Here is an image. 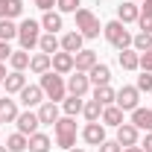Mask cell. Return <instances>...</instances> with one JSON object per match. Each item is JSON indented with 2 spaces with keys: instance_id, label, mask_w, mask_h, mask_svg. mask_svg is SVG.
I'll list each match as a JSON object with an SVG mask.
<instances>
[{
  "instance_id": "cell-4",
  "label": "cell",
  "mask_w": 152,
  "mask_h": 152,
  "mask_svg": "<svg viewBox=\"0 0 152 152\" xmlns=\"http://www.w3.org/2000/svg\"><path fill=\"white\" fill-rule=\"evenodd\" d=\"M41 23L38 20H32V18H26L23 23L18 26V41H20V50H32V47H38V38H41Z\"/></svg>"
},
{
  "instance_id": "cell-2",
  "label": "cell",
  "mask_w": 152,
  "mask_h": 152,
  "mask_svg": "<svg viewBox=\"0 0 152 152\" xmlns=\"http://www.w3.org/2000/svg\"><path fill=\"white\" fill-rule=\"evenodd\" d=\"M102 32H105V38H108V44H111V47H117V50H126V47H132V35H129L126 23H120V20L105 23V26H102Z\"/></svg>"
},
{
  "instance_id": "cell-23",
  "label": "cell",
  "mask_w": 152,
  "mask_h": 152,
  "mask_svg": "<svg viewBox=\"0 0 152 152\" xmlns=\"http://www.w3.org/2000/svg\"><path fill=\"white\" fill-rule=\"evenodd\" d=\"M38 50H41V53H47V56H53V53L61 50V41H58L53 32H44V35L38 38Z\"/></svg>"
},
{
  "instance_id": "cell-29",
  "label": "cell",
  "mask_w": 152,
  "mask_h": 152,
  "mask_svg": "<svg viewBox=\"0 0 152 152\" xmlns=\"http://www.w3.org/2000/svg\"><path fill=\"white\" fill-rule=\"evenodd\" d=\"M41 26H44L47 32H53V35H56L58 29H61V15H58V12H44V18H41Z\"/></svg>"
},
{
  "instance_id": "cell-14",
  "label": "cell",
  "mask_w": 152,
  "mask_h": 152,
  "mask_svg": "<svg viewBox=\"0 0 152 152\" xmlns=\"http://www.w3.org/2000/svg\"><path fill=\"white\" fill-rule=\"evenodd\" d=\"M41 99H44L41 85H26V88L20 91V102H23L26 108H35V105H41Z\"/></svg>"
},
{
  "instance_id": "cell-35",
  "label": "cell",
  "mask_w": 152,
  "mask_h": 152,
  "mask_svg": "<svg viewBox=\"0 0 152 152\" xmlns=\"http://www.w3.org/2000/svg\"><path fill=\"white\" fill-rule=\"evenodd\" d=\"M56 143L67 152V149H73V146H76V134H56Z\"/></svg>"
},
{
  "instance_id": "cell-1",
  "label": "cell",
  "mask_w": 152,
  "mask_h": 152,
  "mask_svg": "<svg viewBox=\"0 0 152 152\" xmlns=\"http://www.w3.org/2000/svg\"><path fill=\"white\" fill-rule=\"evenodd\" d=\"M41 91H44V96L50 102H58V99H64V94H67V82L61 79V73L47 70V73H41Z\"/></svg>"
},
{
  "instance_id": "cell-43",
  "label": "cell",
  "mask_w": 152,
  "mask_h": 152,
  "mask_svg": "<svg viewBox=\"0 0 152 152\" xmlns=\"http://www.w3.org/2000/svg\"><path fill=\"white\" fill-rule=\"evenodd\" d=\"M140 149H143V152H152V132H146L143 143H140Z\"/></svg>"
},
{
  "instance_id": "cell-40",
  "label": "cell",
  "mask_w": 152,
  "mask_h": 152,
  "mask_svg": "<svg viewBox=\"0 0 152 152\" xmlns=\"http://www.w3.org/2000/svg\"><path fill=\"white\" fill-rule=\"evenodd\" d=\"M15 50L9 47V41H0V61H9V56H12Z\"/></svg>"
},
{
  "instance_id": "cell-7",
  "label": "cell",
  "mask_w": 152,
  "mask_h": 152,
  "mask_svg": "<svg viewBox=\"0 0 152 152\" xmlns=\"http://www.w3.org/2000/svg\"><path fill=\"white\" fill-rule=\"evenodd\" d=\"M137 137H140V129L132 126V123H123L117 126V143L126 149V146H137Z\"/></svg>"
},
{
  "instance_id": "cell-24",
  "label": "cell",
  "mask_w": 152,
  "mask_h": 152,
  "mask_svg": "<svg viewBox=\"0 0 152 152\" xmlns=\"http://www.w3.org/2000/svg\"><path fill=\"white\" fill-rule=\"evenodd\" d=\"M38 120H41V123H47V126H56V120H58V105H56V102H44V105L38 108Z\"/></svg>"
},
{
  "instance_id": "cell-32",
  "label": "cell",
  "mask_w": 152,
  "mask_h": 152,
  "mask_svg": "<svg viewBox=\"0 0 152 152\" xmlns=\"http://www.w3.org/2000/svg\"><path fill=\"white\" fill-rule=\"evenodd\" d=\"M149 47H152V35H149V32H137V35H132V50L146 53Z\"/></svg>"
},
{
  "instance_id": "cell-17",
  "label": "cell",
  "mask_w": 152,
  "mask_h": 152,
  "mask_svg": "<svg viewBox=\"0 0 152 152\" xmlns=\"http://www.w3.org/2000/svg\"><path fill=\"white\" fill-rule=\"evenodd\" d=\"M3 85H6V94H20V91L26 88V76H23V70H12V73L3 79Z\"/></svg>"
},
{
  "instance_id": "cell-42",
  "label": "cell",
  "mask_w": 152,
  "mask_h": 152,
  "mask_svg": "<svg viewBox=\"0 0 152 152\" xmlns=\"http://www.w3.org/2000/svg\"><path fill=\"white\" fill-rule=\"evenodd\" d=\"M58 0H35V6L41 9V12H53V6H56Z\"/></svg>"
},
{
  "instance_id": "cell-6",
  "label": "cell",
  "mask_w": 152,
  "mask_h": 152,
  "mask_svg": "<svg viewBox=\"0 0 152 152\" xmlns=\"http://www.w3.org/2000/svg\"><path fill=\"white\" fill-rule=\"evenodd\" d=\"M15 123H18V132H20V134H26V137H29V134H35V132H38V126H41L38 111H29V108H26V111H20Z\"/></svg>"
},
{
  "instance_id": "cell-28",
  "label": "cell",
  "mask_w": 152,
  "mask_h": 152,
  "mask_svg": "<svg viewBox=\"0 0 152 152\" xmlns=\"http://www.w3.org/2000/svg\"><path fill=\"white\" fill-rule=\"evenodd\" d=\"M26 146H29V137L20 134V132H15V134L6 137V149H9V152H23Z\"/></svg>"
},
{
  "instance_id": "cell-5",
  "label": "cell",
  "mask_w": 152,
  "mask_h": 152,
  "mask_svg": "<svg viewBox=\"0 0 152 152\" xmlns=\"http://www.w3.org/2000/svg\"><path fill=\"white\" fill-rule=\"evenodd\" d=\"M137 99H140V91H137L134 85H123V88L117 91L114 105H117V108H123V111H134V108H137Z\"/></svg>"
},
{
  "instance_id": "cell-15",
  "label": "cell",
  "mask_w": 152,
  "mask_h": 152,
  "mask_svg": "<svg viewBox=\"0 0 152 152\" xmlns=\"http://www.w3.org/2000/svg\"><path fill=\"white\" fill-rule=\"evenodd\" d=\"M18 102L9 96H0V123H15L18 120Z\"/></svg>"
},
{
  "instance_id": "cell-47",
  "label": "cell",
  "mask_w": 152,
  "mask_h": 152,
  "mask_svg": "<svg viewBox=\"0 0 152 152\" xmlns=\"http://www.w3.org/2000/svg\"><path fill=\"white\" fill-rule=\"evenodd\" d=\"M67 152H85V149H67Z\"/></svg>"
},
{
  "instance_id": "cell-3",
  "label": "cell",
  "mask_w": 152,
  "mask_h": 152,
  "mask_svg": "<svg viewBox=\"0 0 152 152\" xmlns=\"http://www.w3.org/2000/svg\"><path fill=\"white\" fill-rule=\"evenodd\" d=\"M76 29L82 32V38H96L99 35V20H96V15L91 12V9H76Z\"/></svg>"
},
{
  "instance_id": "cell-18",
  "label": "cell",
  "mask_w": 152,
  "mask_h": 152,
  "mask_svg": "<svg viewBox=\"0 0 152 152\" xmlns=\"http://www.w3.org/2000/svg\"><path fill=\"white\" fill-rule=\"evenodd\" d=\"M23 12V0H0V20H12Z\"/></svg>"
},
{
  "instance_id": "cell-13",
  "label": "cell",
  "mask_w": 152,
  "mask_h": 152,
  "mask_svg": "<svg viewBox=\"0 0 152 152\" xmlns=\"http://www.w3.org/2000/svg\"><path fill=\"white\" fill-rule=\"evenodd\" d=\"M117 61H120L123 70H137V67H140V53L132 50V47H126V50L117 53Z\"/></svg>"
},
{
  "instance_id": "cell-50",
  "label": "cell",
  "mask_w": 152,
  "mask_h": 152,
  "mask_svg": "<svg viewBox=\"0 0 152 152\" xmlns=\"http://www.w3.org/2000/svg\"><path fill=\"white\" fill-rule=\"evenodd\" d=\"M149 3H152V0H149Z\"/></svg>"
},
{
  "instance_id": "cell-49",
  "label": "cell",
  "mask_w": 152,
  "mask_h": 152,
  "mask_svg": "<svg viewBox=\"0 0 152 152\" xmlns=\"http://www.w3.org/2000/svg\"><path fill=\"white\" fill-rule=\"evenodd\" d=\"M132 3H137V0H132Z\"/></svg>"
},
{
  "instance_id": "cell-26",
  "label": "cell",
  "mask_w": 152,
  "mask_h": 152,
  "mask_svg": "<svg viewBox=\"0 0 152 152\" xmlns=\"http://www.w3.org/2000/svg\"><path fill=\"white\" fill-rule=\"evenodd\" d=\"M94 99L99 102V105H114L117 91H114L111 85H99V88H94Z\"/></svg>"
},
{
  "instance_id": "cell-22",
  "label": "cell",
  "mask_w": 152,
  "mask_h": 152,
  "mask_svg": "<svg viewBox=\"0 0 152 152\" xmlns=\"http://www.w3.org/2000/svg\"><path fill=\"white\" fill-rule=\"evenodd\" d=\"M26 149L29 152H50L53 149V140L44 132H35V134H29V146H26Z\"/></svg>"
},
{
  "instance_id": "cell-11",
  "label": "cell",
  "mask_w": 152,
  "mask_h": 152,
  "mask_svg": "<svg viewBox=\"0 0 152 152\" xmlns=\"http://www.w3.org/2000/svg\"><path fill=\"white\" fill-rule=\"evenodd\" d=\"M96 61H99V58H96L94 50H79V53L73 56V70H82V73H88V70L94 67Z\"/></svg>"
},
{
  "instance_id": "cell-27",
  "label": "cell",
  "mask_w": 152,
  "mask_h": 152,
  "mask_svg": "<svg viewBox=\"0 0 152 152\" xmlns=\"http://www.w3.org/2000/svg\"><path fill=\"white\" fill-rule=\"evenodd\" d=\"M61 108H64V114H67V117H76V114H82V108H85V99L70 94L67 99H61Z\"/></svg>"
},
{
  "instance_id": "cell-19",
  "label": "cell",
  "mask_w": 152,
  "mask_h": 152,
  "mask_svg": "<svg viewBox=\"0 0 152 152\" xmlns=\"http://www.w3.org/2000/svg\"><path fill=\"white\" fill-rule=\"evenodd\" d=\"M53 70L56 73H70L73 70V53H64V50L53 53Z\"/></svg>"
},
{
  "instance_id": "cell-37",
  "label": "cell",
  "mask_w": 152,
  "mask_h": 152,
  "mask_svg": "<svg viewBox=\"0 0 152 152\" xmlns=\"http://www.w3.org/2000/svg\"><path fill=\"white\" fill-rule=\"evenodd\" d=\"M140 70L143 73H152V47L146 53H140Z\"/></svg>"
},
{
  "instance_id": "cell-20",
  "label": "cell",
  "mask_w": 152,
  "mask_h": 152,
  "mask_svg": "<svg viewBox=\"0 0 152 152\" xmlns=\"http://www.w3.org/2000/svg\"><path fill=\"white\" fill-rule=\"evenodd\" d=\"M99 123L102 126H123V108H117V105H105L102 108V117H99Z\"/></svg>"
},
{
  "instance_id": "cell-44",
  "label": "cell",
  "mask_w": 152,
  "mask_h": 152,
  "mask_svg": "<svg viewBox=\"0 0 152 152\" xmlns=\"http://www.w3.org/2000/svg\"><path fill=\"white\" fill-rule=\"evenodd\" d=\"M140 15L152 18V3H149V0H143V6H140Z\"/></svg>"
},
{
  "instance_id": "cell-39",
  "label": "cell",
  "mask_w": 152,
  "mask_h": 152,
  "mask_svg": "<svg viewBox=\"0 0 152 152\" xmlns=\"http://www.w3.org/2000/svg\"><path fill=\"white\" fill-rule=\"evenodd\" d=\"M99 152H123V146H120L117 140H102V143H99Z\"/></svg>"
},
{
  "instance_id": "cell-21",
  "label": "cell",
  "mask_w": 152,
  "mask_h": 152,
  "mask_svg": "<svg viewBox=\"0 0 152 152\" xmlns=\"http://www.w3.org/2000/svg\"><path fill=\"white\" fill-rule=\"evenodd\" d=\"M29 70L32 73H47V70H53V56H47V53H35V56L29 58Z\"/></svg>"
},
{
  "instance_id": "cell-33",
  "label": "cell",
  "mask_w": 152,
  "mask_h": 152,
  "mask_svg": "<svg viewBox=\"0 0 152 152\" xmlns=\"http://www.w3.org/2000/svg\"><path fill=\"white\" fill-rule=\"evenodd\" d=\"M56 134H76V120L73 117H58L56 120Z\"/></svg>"
},
{
  "instance_id": "cell-25",
  "label": "cell",
  "mask_w": 152,
  "mask_h": 152,
  "mask_svg": "<svg viewBox=\"0 0 152 152\" xmlns=\"http://www.w3.org/2000/svg\"><path fill=\"white\" fill-rule=\"evenodd\" d=\"M82 41H85V38H82V32H67V35L61 38V50L76 56V53L82 50Z\"/></svg>"
},
{
  "instance_id": "cell-36",
  "label": "cell",
  "mask_w": 152,
  "mask_h": 152,
  "mask_svg": "<svg viewBox=\"0 0 152 152\" xmlns=\"http://www.w3.org/2000/svg\"><path fill=\"white\" fill-rule=\"evenodd\" d=\"M134 88H137L140 94H143V91L149 94V91H152V73H140V76H137V85H134Z\"/></svg>"
},
{
  "instance_id": "cell-48",
  "label": "cell",
  "mask_w": 152,
  "mask_h": 152,
  "mask_svg": "<svg viewBox=\"0 0 152 152\" xmlns=\"http://www.w3.org/2000/svg\"><path fill=\"white\" fill-rule=\"evenodd\" d=\"M0 152H9V149H6V146H0Z\"/></svg>"
},
{
  "instance_id": "cell-34",
  "label": "cell",
  "mask_w": 152,
  "mask_h": 152,
  "mask_svg": "<svg viewBox=\"0 0 152 152\" xmlns=\"http://www.w3.org/2000/svg\"><path fill=\"white\" fill-rule=\"evenodd\" d=\"M18 38V26L12 20H0V41H12Z\"/></svg>"
},
{
  "instance_id": "cell-38",
  "label": "cell",
  "mask_w": 152,
  "mask_h": 152,
  "mask_svg": "<svg viewBox=\"0 0 152 152\" xmlns=\"http://www.w3.org/2000/svg\"><path fill=\"white\" fill-rule=\"evenodd\" d=\"M56 9L58 12H76V9H79V0H58Z\"/></svg>"
},
{
  "instance_id": "cell-8",
  "label": "cell",
  "mask_w": 152,
  "mask_h": 152,
  "mask_svg": "<svg viewBox=\"0 0 152 152\" xmlns=\"http://www.w3.org/2000/svg\"><path fill=\"white\" fill-rule=\"evenodd\" d=\"M82 140L85 143H91V146H99L102 140H105V126L96 120V123H88L85 129H82Z\"/></svg>"
},
{
  "instance_id": "cell-31",
  "label": "cell",
  "mask_w": 152,
  "mask_h": 152,
  "mask_svg": "<svg viewBox=\"0 0 152 152\" xmlns=\"http://www.w3.org/2000/svg\"><path fill=\"white\" fill-rule=\"evenodd\" d=\"M102 108H105V105H99L96 99H88V102H85V108H82V114H85V120H88V123H96V120L102 117Z\"/></svg>"
},
{
  "instance_id": "cell-41",
  "label": "cell",
  "mask_w": 152,
  "mask_h": 152,
  "mask_svg": "<svg viewBox=\"0 0 152 152\" xmlns=\"http://www.w3.org/2000/svg\"><path fill=\"white\" fill-rule=\"evenodd\" d=\"M137 23H140V32H149V35H152V18L140 15V18H137Z\"/></svg>"
},
{
  "instance_id": "cell-30",
  "label": "cell",
  "mask_w": 152,
  "mask_h": 152,
  "mask_svg": "<svg viewBox=\"0 0 152 152\" xmlns=\"http://www.w3.org/2000/svg\"><path fill=\"white\" fill-rule=\"evenodd\" d=\"M29 53H26V50H15V53H12V56H9V64H12V70H26V67H29Z\"/></svg>"
},
{
  "instance_id": "cell-10",
  "label": "cell",
  "mask_w": 152,
  "mask_h": 152,
  "mask_svg": "<svg viewBox=\"0 0 152 152\" xmlns=\"http://www.w3.org/2000/svg\"><path fill=\"white\" fill-rule=\"evenodd\" d=\"M88 79H91V85H94V88L108 85V82H111V67H108V64H102V61H96L94 67L88 70Z\"/></svg>"
},
{
  "instance_id": "cell-12",
  "label": "cell",
  "mask_w": 152,
  "mask_h": 152,
  "mask_svg": "<svg viewBox=\"0 0 152 152\" xmlns=\"http://www.w3.org/2000/svg\"><path fill=\"white\" fill-rule=\"evenodd\" d=\"M137 18H140V6H137V3L126 0L123 6H117V20H120V23H134Z\"/></svg>"
},
{
  "instance_id": "cell-9",
  "label": "cell",
  "mask_w": 152,
  "mask_h": 152,
  "mask_svg": "<svg viewBox=\"0 0 152 152\" xmlns=\"http://www.w3.org/2000/svg\"><path fill=\"white\" fill-rule=\"evenodd\" d=\"M88 88H91V79H88V73H82V70H76V73L67 79V91L73 96H85Z\"/></svg>"
},
{
  "instance_id": "cell-46",
  "label": "cell",
  "mask_w": 152,
  "mask_h": 152,
  "mask_svg": "<svg viewBox=\"0 0 152 152\" xmlns=\"http://www.w3.org/2000/svg\"><path fill=\"white\" fill-rule=\"evenodd\" d=\"M123 152H143V149H140V146H126Z\"/></svg>"
},
{
  "instance_id": "cell-45",
  "label": "cell",
  "mask_w": 152,
  "mask_h": 152,
  "mask_svg": "<svg viewBox=\"0 0 152 152\" xmlns=\"http://www.w3.org/2000/svg\"><path fill=\"white\" fill-rule=\"evenodd\" d=\"M6 76H9V73H6V64H3V61H0V82H3V79H6Z\"/></svg>"
},
{
  "instance_id": "cell-16",
  "label": "cell",
  "mask_w": 152,
  "mask_h": 152,
  "mask_svg": "<svg viewBox=\"0 0 152 152\" xmlns=\"http://www.w3.org/2000/svg\"><path fill=\"white\" fill-rule=\"evenodd\" d=\"M132 126H137L140 132H152V108H134L132 111Z\"/></svg>"
}]
</instances>
